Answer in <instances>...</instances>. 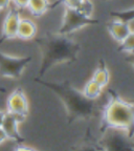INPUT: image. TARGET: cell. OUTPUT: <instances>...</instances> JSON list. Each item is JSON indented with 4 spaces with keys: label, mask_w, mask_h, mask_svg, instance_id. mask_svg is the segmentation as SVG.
Masks as SVG:
<instances>
[{
    "label": "cell",
    "mask_w": 134,
    "mask_h": 151,
    "mask_svg": "<svg viewBox=\"0 0 134 151\" xmlns=\"http://www.w3.org/2000/svg\"><path fill=\"white\" fill-rule=\"evenodd\" d=\"M35 81L54 91L60 98L65 107L68 124L80 120H91L101 114L97 102L87 99L82 91L73 87L68 81L49 82L41 78L35 79Z\"/></svg>",
    "instance_id": "1"
},
{
    "label": "cell",
    "mask_w": 134,
    "mask_h": 151,
    "mask_svg": "<svg viewBox=\"0 0 134 151\" xmlns=\"http://www.w3.org/2000/svg\"><path fill=\"white\" fill-rule=\"evenodd\" d=\"M104 151H134L133 139L120 129H108L99 139Z\"/></svg>",
    "instance_id": "6"
},
{
    "label": "cell",
    "mask_w": 134,
    "mask_h": 151,
    "mask_svg": "<svg viewBox=\"0 0 134 151\" xmlns=\"http://www.w3.org/2000/svg\"><path fill=\"white\" fill-rule=\"evenodd\" d=\"M118 52L127 55L134 54V31H132L125 40L118 44Z\"/></svg>",
    "instance_id": "17"
},
{
    "label": "cell",
    "mask_w": 134,
    "mask_h": 151,
    "mask_svg": "<svg viewBox=\"0 0 134 151\" xmlns=\"http://www.w3.org/2000/svg\"><path fill=\"white\" fill-rule=\"evenodd\" d=\"M109 16L113 19H118L120 21L131 23L134 21V7L127 9H120V11H112L109 13Z\"/></svg>",
    "instance_id": "16"
},
{
    "label": "cell",
    "mask_w": 134,
    "mask_h": 151,
    "mask_svg": "<svg viewBox=\"0 0 134 151\" xmlns=\"http://www.w3.org/2000/svg\"><path fill=\"white\" fill-rule=\"evenodd\" d=\"M5 113H6V111L0 110V127H1V125H2V123H3V120H4Z\"/></svg>",
    "instance_id": "23"
},
{
    "label": "cell",
    "mask_w": 134,
    "mask_h": 151,
    "mask_svg": "<svg viewBox=\"0 0 134 151\" xmlns=\"http://www.w3.org/2000/svg\"><path fill=\"white\" fill-rule=\"evenodd\" d=\"M107 31L111 35V37L114 39L118 43H120L125 40L132 32V28L130 23L120 21L118 19H113L106 24Z\"/></svg>",
    "instance_id": "10"
},
{
    "label": "cell",
    "mask_w": 134,
    "mask_h": 151,
    "mask_svg": "<svg viewBox=\"0 0 134 151\" xmlns=\"http://www.w3.org/2000/svg\"><path fill=\"white\" fill-rule=\"evenodd\" d=\"M109 99L101 111L100 134L108 129L125 131L131 139L134 137V103L120 97L114 90L108 91Z\"/></svg>",
    "instance_id": "3"
},
{
    "label": "cell",
    "mask_w": 134,
    "mask_h": 151,
    "mask_svg": "<svg viewBox=\"0 0 134 151\" xmlns=\"http://www.w3.org/2000/svg\"><path fill=\"white\" fill-rule=\"evenodd\" d=\"M125 60L128 62V63H130L132 66H133L134 68V54H130V55H127L125 58Z\"/></svg>",
    "instance_id": "22"
},
{
    "label": "cell",
    "mask_w": 134,
    "mask_h": 151,
    "mask_svg": "<svg viewBox=\"0 0 134 151\" xmlns=\"http://www.w3.org/2000/svg\"><path fill=\"white\" fill-rule=\"evenodd\" d=\"M12 5L11 0H0V11H6Z\"/></svg>",
    "instance_id": "20"
},
{
    "label": "cell",
    "mask_w": 134,
    "mask_h": 151,
    "mask_svg": "<svg viewBox=\"0 0 134 151\" xmlns=\"http://www.w3.org/2000/svg\"><path fill=\"white\" fill-rule=\"evenodd\" d=\"M92 80H94L97 84H100L102 87H106L109 84L110 81V71H109L108 66H107L106 62L104 59L99 60V64H97V68L94 70L93 75L91 77Z\"/></svg>",
    "instance_id": "13"
},
{
    "label": "cell",
    "mask_w": 134,
    "mask_h": 151,
    "mask_svg": "<svg viewBox=\"0 0 134 151\" xmlns=\"http://www.w3.org/2000/svg\"><path fill=\"white\" fill-rule=\"evenodd\" d=\"M82 92L87 99L95 101L101 97L102 92H103V87L100 84H97L94 80L90 79L86 82Z\"/></svg>",
    "instance_id": "15"
},
{
    "label": "cell",
    "mask_w": 134,
    "mask_h": 151,
    "mask_svg": "<svg viewBox=\"0 0 134 151\" xmlns=\"http://www.w3.org/2000/svg\"><path fill=\"white\" fill-rule=\"evenodd\" d=\"M37 42L42 55L39 70L40 78L58 64L72 63L78 60L80 44L68 36L49 34L38 39Z\"/></svg>",
    "instance_id": "2"
},
{
    "label": "cell",
    "mask_w": 134,
    "mask_h": 151,
    "mask_svg": "<svg viewBox=\"0 0 134 151\" xmlns=\"http://www.w3.org/2000/svg\"><path fill=\"white\" fill-rule=\"evenodd\" d=\"M6 11V15L3 19L2 27H1V36L5 40L17 38L18 26L21 20L20 9H16L15 6H9V9Z\"/></svg>",
    "instance_id": "8"
},
{
    "label": "cell",
    "mask_w": 134,
    "mask_h": 151,
    "mask_svg": "<svg viewBox=\"0 0 134 151\" xmlns=\"http://www.w3.org/2000/svg\"><path fill=\"white\" fill-rule=\"evenodd\" d=\"M6 112L21 116L24 120L29 112V104L25 92L20 87L16 88L6 100Z\"/></svg>",
    "instance_id": "7"
},
{
    "label": "cell",
    "mask_w": 134,
    "mask_h": 151,
    "mask_svg": "<svg viewBox=\"0 0 134 151\" xmlns=\"http://www.w3.org/2000/svg\"><path fill=\"white\" fill-rule=\"evenodd\" d=\"M24 121L23 118L18 116L13 113L6 112L5 113L4 120H3L1 128L5 132L7 137V139H12L17 144H23L25 142V139L21 135L19 131V124Z\"/></svg>",
    "instance_id": "9"
},
{
    "label": "cell",
    "mask_w": 134,
    "mask_h": 151,
    "mask_svg": "<svg viewBox=\"0 0 134 151\" xmlns=\"http://www.w3.org/2000/svg\"><path fill=\"white\" fill-rule=\"evenodd\" d=\"M6 139H7V137H6V134H5V132L3 131L2 128L0 127V145L3 144Z\"/></svg>",
    "instance_id": "21"
},
{
    "label": "cell",
    "mask_w": 134,
    "mask_h": 151,
    "mask_svg": "<svg viewBox=\"0 0 134 151\" xmlns=\"http://www.w3.org/2000/svg\"><path fill=\"white\" fill-rule=\"evenodd\" d=\"M38 32L37 24L29 18H22L18 26V33L17 38L22 40H32L36 38Z\"/></svg>",
    "instance_id": "12"
},
{
    "label": "cell",
    "mask_w": 134,
    "mask_h": 151,
    "mask_svg": "<svg viewBox=\"0 0 134 151\" xmlns=\"http://www.w3.org/2000/svg\"><path fill=\"white\" fill-rule=\"evenodd\" d=\"M14 151H41V150H38V149H35L33 147H29V146H26V145L23 144H18L16 147H15Z\"/></svg>",
    "instance_id": "19"
},
{
    "label": "cell",
    "mask_w": 134,
    "mask_h": 151,
    "mask_svg": "<svg viewBox=\"0 0 134 151\" xmlns=\"http://www.w3.org/2000/svg\"><path fill=\"white\" fill-rule=\"evenodd\" d=\"M5 91H6V89H5V88L0 87V92H5Z\"/></svg>",
    "instance_id": "24"
},
{
    "label": "cell",
    "mask_w": 134,
    "mask_h": 151,
    "mask_svg": "<svg viewBox=\"0 0 134 151\" xmlns=\"http://www.w3.org/2000/svg\"><path fill=\"white\" fill-rule=\"evenodd\" d=\"M99 23L100 21L97 19L93 18V17L85 16L84 14L80 13L77 9L65 6L62 23L57 33L60 35L69 36L70 34L80 31L86 26L95 25Z\"/></svg>",
    "instance_id": "4"
},
{
    "label": "cell",
    "mask_w": 134,
    "mask_h": 151,
    "mask_svg": "<svg viewBox=\"0 0 134 151\" xmlns=\"http://www.w3.org/2000/svg\"><path fill=\"white\" fill-rule=\"evenodd\" d=\"M32 60V56L17 57L0 50V77L7 79H19Z\"/></svg>",
    "instance_id": "5"
},
{
    "label": "cell",
    "mask_w": 134,
    "mask_h": 151,
    "mask_svg": "<svg viewBox=\"0 0 134 151\" xmlns=\"http://www.w3.org/2000/svg\"><path fill=\"white\" fill-rule=\"evenodd\" d=\"M28 1H29V0H11L13 6H15L16 9H20V11H21V9H27Z\"/></svg>",
    "instance_id": "18"
},
{
    "label": "cell",
    "mask_w": 134,
    "mask_h": 151,
    "mask_svg": "<svg viewBox=\"0 0 134 151\" xmlns=\"http://www.w3.org/2000/svg\"><path fill=\"white\" fill-rule=\"evenodd\" d=\"M27 9L34 17H40L52 9V2L49 0H29Z\"/></svg>",
    "instance_id": "14"
},
{
    "label": "cell",
    "mask_w": 134,
    "mask_h": 151,
    "mask_svg": "<svg viewBox=\"0 0 134 151\" xmlns=\"http://www.w3.org/2000/svg\"><path fill=\"white\" fill-rule=\"evenodd\" d=\"M71 151H104L99 139L92 135L90 127L87 128L82 139L71 147Z\"/></svg>",
    "instance_id": "11"
}]
</instances>
